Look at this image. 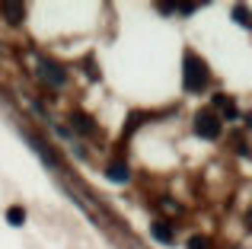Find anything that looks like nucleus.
<instances>
[{"label":"nucleus","instance_id":"nucleus-5","mask_svg":"<svg viewBox=\"0 0 252 249\" xmlns=\"http://www.w3.org/2000/svg\"><path fill=\"white\" fill-rule=\"evenodd\" d=\"M150 233H154V240H160V243H172V240H176V233H172L169 224H154Z\"/></svg>","mask_w":252,"mask_h":249},{"label":"nucleus","instance_id":"nucleus-10","mask_svg":"<svg viewBox=\"0 0 252 249\" xmlns=\"http://www.w3.org/2000/svg\"><path fill=\"white\" fill-rule=\"evenodd\" d=\"M233 16H236V23H240V26H249V19H246V10H243V6H236V10H233Z\"/></svg>","mask_w":252,"mask_h":249},{"label":"nucleus","instance_id":"nucleus-3","mask_svg":"<svg viewBox=\"0 0 252 249\" xmlns=\"http://www.w3.org/2000/svg\"><path fill=\"white\" fill-rule=\"evenodd\" d=\"M0 13L6 16V23H10V26H19V23H23V16H26V6L23 3H0Z\"/></svg>","mask_w":252,"mask_h":249},{"label":"nucleus","instance_id":"nucleus-9","mask_svg":"<svg viewBox=\"0 0 252 249\" xmlns=\"http://www.w3.org/2000/svg\"><path fill=\"white\" fill-rule=\"evenodd\" d=\"M189 249H208V240H201V237H191V240H189Z\"/></svg>","mask_w":252,"mask_h":249},{"label":"nucleus","instance_id":"nucleus-6","mask_svg":"<svg viewBox=\"0 0 252 249\" xmlns=\"http://www.w3.org/2000/svg\"><path fill=\"white\" fill-rule=\"evenodd\" d=\"M105 176H109L112 182H128V166H125V163H112V166L105 169Z\"/></svg>","mask_w":252,"mask_h":249},{"label":"nucleus","instance_id":"nucleus-1","mask_svg":"<svg viewBox=\"0 0 252 249\" xmlns=\"http://www.w3.org/2000/svg\"><path fill=\"white\" fill-rule=\"evenodd\" d=\"M204 83H208V67H204L201 58H195L189 51V55H185V70H182V87L189 90V93H198Z\"/></svg>","mask_w":252,"mask_h":249},{"label":"nucleus","instance_id":"nucleus-4","mask_svg":"<svg viewBox=\"0 0 252 249\" xmlns=\"http://www.w3.org/2000/svg\"><path fill=\"white\" fill-rule=\"evenodd\" d=\"M38 67H42V77H45V80L58 83V87H61V83H64V70L58 67V64H51V61H42V64H38Z\"/></svg>","mask_w":252,"mask_h":249},{"label":"nucleus","instance_id":"nucleus-7","mask_svg":"<svg viewBox=\"0 0 252 249\" xmlns=\"http://www.w3.org/2000/svg\"><path fill=\"white\" fill-rule=\"evenodd\" d=\"M6 220H10L13 227H23V220H26V211H23L19 205H13L10 211H6Z\"/></svg>","mask_w":252,"mask_h":249},{"label":"nucleus","instance_id":"nucleus-2","mask_svg":"<svg viewBox=\"0 0 252 249\" xmlns=\"http://www.w3.org/2000/svg\"><path fill=\"white\" fill-rule=\"evenodd\" d=\"M195 134H198V137H208V141H214V137L220 134V122H217L211 112H201V115L195 119Z\"/></svg>","mask_w":252,"mask_h":249},{"label":"nucleus","instance_id":"nucleus-8","mask_svg":"<svg viewBox=\"0 0 252 249\" xmlns=\"http://www.w3.org/2000/svg\"><path fill=\"white\" fill-rule=\"evenodd\" d=\"M70 122H74V124H77L80 131H90V119H86V115H74Z\"/></svg>","mask_w":252,"mask_h":249}]
</instances>
